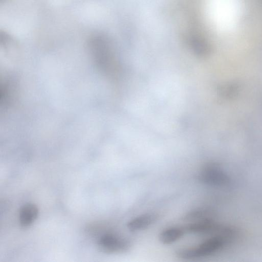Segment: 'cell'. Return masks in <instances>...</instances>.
I'll use <instances>...</instances> for the list:
<instances>
[{"label": "cell", "mask_w": 262, "mask_h": 262, "mask_svg": "<svg viewBox=\"0 0 262 262\" xmlns=\"http://www.w3.org/2000/svg\"><path fill=\"white\" fill-rule=\"evenodd\" d=\"M232 234L231 230L226 228L223 232L215 234L196 247L177 249L176 254L178 257L184 259H194L210 255L222 249L230 239Z\"/></svg>", "instance_id": "6da1fadb"}, {"label": "cell", "mask_w": 262, "mask_h": 262, "mask_svg": "<svg viewBox=\"0 0 262 262\" xmlns=\"http://www.w3.org/2000/svg\"><path fill=\"white\" fill-rule=\"evenodd\" d=\"M199 180L206 185L218 186L227 183L228 177L218 165L210 163L205 165L199 174Z\"/></svg>", "instance_id": "7a4b0ae2"}, {"label": "cell", "mask_w": 262, "mask_h": 262, "mask_svg": "<svg viewBox=\"0 0 262 262\" xmlns=\"http://www.w3.org/2000/svg\"><path fill=\"white\" fill-rule=\"evenodd\" d=\"M98 244L100 248L107 253L125 252L130 247V243L127 239L113 233L102 235Z\"/></svg>", "instance_id": "3957f363"}, {"label": "cell", "mask_w": 262, "mask_h": 262, "mask_svg": "<svg viewBox=\"0 0 262 262\" xmlns=\"http://www.w3.org/2000/svg\"><path fill=\"white\" fill-rule=\"evenodd\" d=\"M185 232L194 234L219 233L224 228L221 227L211 220L207 219L202 221L191 222L183 228Z\"/></svg>", "instance_id": "277c9868"}, {"label": "cell", "mask_w": 262, "mask_h": 262, "mask_svg": "<svg viewBox=\"0 0 262 262\" xmlns=\"http://www.w3.org/2000/svg\"><path fill=\"white\" fill-rule=\"evenodd\" d=\"M157 218V215L154 213H144L130 220L127 224V227L132 232L141 231L151 225Z\"/></svg>", "instance_id": "5b68a950"}, {"label": "cell", "mask_w": 262, "mask_h": 262, "mask_svg": "<svg viewBox=\"0 0 262 262\" xmlns=\"http://www.w3.org/2000/svg\"><path fill=\"white\" fill-rule=\"evenodd\" d=\"M38 214L37 207L28 203L24 205L19 213V221L21 226L26 227L31 225L36 219Z\"/></svg>", "instance_id": "8992f818"}, {"label": "cell", "mask_w": 262, "mask_h": 262, "mask_svg": "<svg viewBox=\"0 0 262 262\" xmlns=\"http://www.w3.org/2000/svg\"><path fill=\"white\" fill-rule=\"evenodd\" d=\"M185 233L183 228L171 227L161 231L159 238L162 244L169 245L179 240Z\"/></svg>", "instance_id": "52a82bcc"}, {"label": "cell", "mask_w": 262, "mask_h": 262, "mask_svg": "<svg viewBox=\"0 0 262 262\" xmlns=\"http://www.w3.org/2000/svg\"><path fill=\"white\" fill-rule=\"evenodd\" d=\"M190 45L193 52L200 57L206 56L210 52L209 45L200 37H193L190 40Z\"/></svg>", "instance_id": "ba28073f"}, {"label": "cell", "mask_w": 262, "mask_h": 262, "mask_svg": "<svg viewBox=\"0 0 262 262\" xmlns=\"http://www.w3.org/2000/svg\"><path fill=\"white\" fill-rule=\"evenodd\" d=\"M209 212L204 209L192 210L188 213L185 216L184 220L193 222L210 219Z\"/></svg>", "instance_id": "9c48e42d"}]
</instances>
